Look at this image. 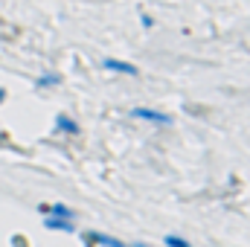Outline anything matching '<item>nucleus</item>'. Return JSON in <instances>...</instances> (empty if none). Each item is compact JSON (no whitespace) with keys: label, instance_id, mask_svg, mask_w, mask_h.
<instances>
[{"label":"nucleus","instance_id":"1","mask_svg":"<svg viewBox=\"0 0 250 247\" xmlns=\"http://www.w3.org/2000/svg\"><path fill=\"white\" fill-rule=\"evenodd\" d=\"M82 239H84V245H87V247H128L125 242H120L117 236H108V233H96V230L84 233Z\"/></svg>","mask_w":250,"mask_h":247},{"label":"nucleus","instance_id":"2","mask_svg":"<svg viewBox=\"0 0 250 247\" xmlns=\"http://www.w3.org/2000/svg\"><path fill=\"white\" fill-rule=\"evenodd\" d=\"M131 117H134V120L154 123V125H172V117H169V114H163V111H154V108H131Z\"/></svg>","mask_w":250,"mask_h":247},{"label":"nucleus","instance_id":"3","mask_svg":"<svg viewBox=\"0 0 250 247\" xmlns=\"http://www.w3.org/2000/svg\"><path fill=\"white\" fill-rule=\"evenodd\" d=\"M38 209H41L44 215H53V218H67V221H73V215H76L67 204H41Z\"/></svg>","mask_w":250,"mask_h":247},{"label":"nucleus","instance_id":"4","mask_svg":"<svg viewBox=\"0 0 250 247\" xmlns=\"http://www.w3.org/2000/svg\"><path fill=\"white\" fill-rule=\"evenodd\" d=\"M44 227L47 230H59V233H76V224L67 221V218H53V215H44Z\"/></svg>","mask_w":250,"mask_h":247},{"label":"nucleus","instance_id":"5","mask_svg":"<svg viewBox=\"0 0 250 247\" xmlns=\"http://www.w3.org/2000/svg\"><path fill=\"white\" fill-rule=\"evenodd\" d=\"M102 67H105V70H114V73H125V76H137V73H140L134 64L120 62V59H105V62H102Z\"/></svg>","mask_w":250,"mask_h":247},{"label":"nucleus","instance_id":"6","mask_svg":"<svg viewBox=\"0 0 250 247\" xmlns=\"http://www.w3.org/2000/svg\"><path fill=\"white\" fill-rule=\"evenodd\" d=\"M56 131H62V134H79V123H73L67 114H59L56 117Z\"/></svg>","mask_w":250,"mask_h":247},{"label":"nucleus","instance_id":"7","mask_svg":"<svg viewBox=\"0 0 250 247\" xmlns=\"http://www.w3.org/2000/svg\"><path fill=\"white\" fill-rule=\"evenodd\" d=\"M163 245H166V247H192V245L187 242V239H184V236H175V233L163 236Z\"/></svg>","mask_w":250,"mask_h":247},{"label":"nucleus","instance_id":"8","mask_svg":"<svg viewBox=\"0 0 250 247\" xmlns=\"http://www.w3.org/2000/svg\"><path fill=\"white\" fill-rule=\"evenodd\" d=\"M59 82H62V79H59L56 73H44V76H41L35 84H38V87H53V84H59Z\"/></svg>","mask_w":250,"mask_h":247},{"label":"nucleus","instance_id":"9","mask_svg":"<svg viewBox=\"0 0 250 247\" xmlns=\"http://www.w3.org/2000/svg\"><path fill=\"white\" fill-rule=\"evenodd\" d=\"M3 99H6V90H3V87H0V105H3Z\"/></svg>","mask_w":250,"mask_h":247},{"label":"nucleus","instance_id":"10","mask_svg":"<svg viewBox=\"0 0 250 247\" xmlns=\"http://www.w3.org/2000/svg\"><path fill=\"white\" fill-rule=\"evenodd\" d=\"M131 247H148V245L146 242H137V245H131Z\"/></svg>","mask_w":250,"mask_h":247}]
</instances>
